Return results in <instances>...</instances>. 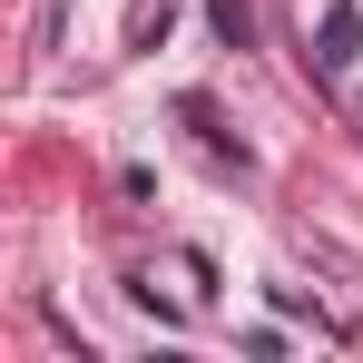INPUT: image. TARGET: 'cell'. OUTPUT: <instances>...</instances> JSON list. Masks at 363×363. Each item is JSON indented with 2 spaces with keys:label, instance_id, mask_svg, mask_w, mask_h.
Masks as SVG:
<instances>
[{
  "label": "cell",
  "instance_id": "3957f363",
  "mask_svg": "<svg viewBox=\"0 0 363 363\" xmlns=\"http://www.w3.org/2000/svg\"><path fill=\"white\" fill-rule=\"evenodd\" d=\"M206 20H216L226 50H255V10H245V0H206Z\"/></svg>",
  "mask_w": 363,
  "mask_h": 363
},
{
  "label": "cell",
  "instance_id": "6da1fadb",
  "mask_svg": "<svg viewBox=\"0 0 363 363\" xmlns=\"http://www.w3.org/2000/svg\"><path fill=\"white\" fill-rule=\"evenodd\" d=\"M304 60L324 69V79H354V60H363V0H324V10H304Z\"/></svg>",
  "mask_w": 363,
  "mask_h": 363
},
{
  "label": "cell",
  "instance_id": "7a4b0ae2",
  "mask_svg": "<svg viewBox=\"0 0 363 363\" xmlns=\"http://www.w3.org/2000/svg\"><path fill=\"white\" fill-rule=\"evenodd\" d=\"M167 20H177V0H138V10H128V50H157Z\"/></svg>",
  "mask_w": 363,
  "mask_h": 363
}]
</instances>
